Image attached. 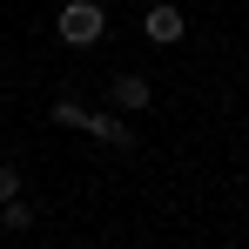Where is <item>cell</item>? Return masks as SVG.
<instances>
[{
	"label": "cell",
	"instance_id": "6da1fadb",
	"mask_svg": "<svg viewBox=\"0 0 249 249\" xmlns=\"http://www.w3.org/2000/svg\"><path fill=\"white\" fill-rule=\"evenodd\" d=\"M54 34L68 47H94L108 34V7H101V0H68V7L54 14Z\"/></svg>",
	"mask_w": 249,
	"mask_h": 249
},
{
	"label": "cell",
	"instance_id": "7a4b0ae2",
	"mask_svg": "<svg viewBox=\"0 0 249 249\" xmlns=\"http://www.w3.org/2000/svg\"><path fill=\"white\" fill-rule=\"evenodd\" d=\"M88 135H94V142H108V148H135V142H142V128L128 122L122 108H88Z\"/></svg>",
	"mask_w": 249,
	"mask_h": 249
},
{
	"label": "cell",
	"instance_id": "3957f363",
	"mask_svg": "<svg viewBox=\"0 0 249 249\" xmlns=\"http://www.w3.org/2000/svg\"><path fill=\"white\" fill-rule=\"evenodd\" d=\"M142 34H148V41H155V47H175V41H182V34H189V14H182L175 0H155V7L142 14Z\"/></svg>",
	"mask_w": 249,
	"mask_h": 249
},
{
	"label": "cell",
	"instance_id": "277c9868",
	"mask_svg": "<svg viewBox=\"0 0 249 249\" xmlns=\"http://www.w3.org/2000/svg\"><path fill=\"white\" fill-rule=\"evenodd\" d=\"M108 101H115L122 115H142V108L155 101V81H148V74H115V81H108Z\"/></svg>",
	"mask_w": 249,
	"mask_h": 249
},
{
	"label": "cell",
	"instance_id": "5b68a950",
	"mask_svg": "<svg viewBox=\"0 0 249 249\" xmlns=\"http://www.w3.org/2000/svg\"><path fill=\"white\" fill-rule=\"evenodd\" d=\"M0 229H7V236H27V229H34V202H20V196L0 202Z\"/></svg>",
	"mask_w": 249,
	"mask_h": 249
},
{
	"label": "cell",
	"instance_id": "8992f818",
	"mask_svg": "<svg viewBox=\"0 0 249 249\" xmlns=\"http://www.w3.org/2000/svg\"><path fill=\"white\" fill-rule=\"evenodd\" d=\"M47 115H54L61 128H81V122H88V108L74 101V94H54V108H47Z\"/></svg>",
	"mask_w": 249,
	"mask_h": 249
},
{
	"label": "cell",
	"instance_id": "52a82bcc",
	"mask_svg": "<svg viewBox=\"0 0 249 249\" xmlns=\"http://www.w3.org/2000/svg\"><path fill=\"white\" fill-rule=\"evenodd\" d=\"M20 182H27L20 168H14V162H0V202H14V196H20Z\"/></svg>",
	"mask_w": 249,
	"mask_h": 249
}]
</instances>
